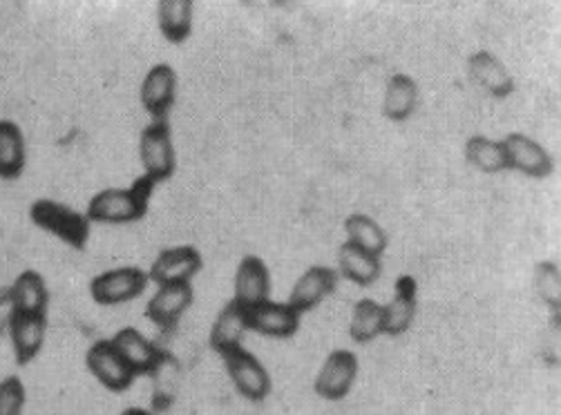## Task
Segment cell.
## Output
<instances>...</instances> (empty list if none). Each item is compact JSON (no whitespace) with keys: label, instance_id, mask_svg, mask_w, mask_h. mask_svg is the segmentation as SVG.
I'll use <instances>...</instances> for the list:
<instances>
[{"label":"cell","instance_id":"cell-6","mask_svg":"<svg viewBox=\"0 0 561 415\" xmlns=\"http://www.w3.org/2000/svg\"><path fill=\"white\" fill-rule=\"evenodd\" d=\"M358 378V358L354 350L339 348L329 353V358L318 371L316 393L329 402H339L350 395L354 382Z\"/></svg>","mask_w":561,"mask_h":415},{"label":"cell","instance_id":"cell-24","mask_svg":"<svg viewBox=\"0 0 561 415\" xmlns=\"http://www.w3.org/2000/svg\"><path fill=\"white\" fill-rule=\"evenodd\" d=\"M25 168V137L14 122H0V176L16 180Z\"/></svg>","mask_w":561,"mask_h":415},{"label":"cell","instance_id":"cell-7","mask_svg":"<svg viewBox=\"0 0 561 415\" xmlns=\"http://www.w3.org/2000/svg\"><path fill=\"white\" fill-rule=\"evenodd\" d=\"M224 365L238 389V393L251 402H262L271 393V376L266 367L255 358L253 353L244 348H236L221 355Z\"/></svg>","mask_w":561,"mask_h":415},{"label":"cell","instance_id":"cell-18","mask_svg":"<svg viewBox=\"0 0 561 415\" xmlns=\"http://www.w3.org/2000/svg\"><path fill=\"white\" fill-rule=\"evenodd\" d=\"M249 331L247 326V307H242L238 300H231L227 307H224L210 328V346L219 355H227L236 348H242L244 333Z\"/></svg>","mask_w":561,"mask_h":415},{"label":"cell","instance_id":"cell-25","mask_svg":"<svg viewBox=\"0 0 561 415\" xmlns=\"http://www.w3.org/2000/svg\"><path fill=\"white\" fill-rule=\"evenodd\" d=\"M345 232L350 237L347 242L360 246L363 251H367V253H371L376 257H380L385 253V249H387V232L382 230V226H378L367 215H360V212L350 215L345 219Z\"/></svg>","mask_w":561,"mask_h":415},{"label":"cell","instance_id":"cell-26","mask_svg":"<svg viewBox=\"0 0 561 415\" xmlns=\"http://www.w3.org/2000/svg\"><path fill=\"white\" fill-rule=\"evenodd\" d=\"M466 159L470 165H474L481 172L494 174L501 170H508L506 150H503L501 141H492L488 137H470L466 143Z\"/></svg>","mask_w":561,"mask_h":415},{"label":"cell","instance_id":"cell-10","mask_svg":"<svg viewBox=\"0 0 561 415\" xmlns=\"http://www.w3.org/2000/svg\"><path fill=\"white\" fill-rule=\"evenodd\" d=\"M202 266L204 262L195 246H175L159 253L148 270V277L159 286L191 281L202 270Z\"/></svg>","mask_w":561,"mask_h":415},{"label":"cell","instance_id":"cell-5","mask_svg":"<svg viewBox=\"0 0 561 415\" xmlns=\"http://www.w3.org/2000/svg\"><path fill=\"white\" fill-rule=\"evenodd\" d=\"M85 367L94 376V380H99V384L115 393L128 391L137 378L110 339H99L88 348Z\"/></svg>","mask_w":561,"mask_h":415},{"label":"cell","instance_id":"cell-28","mask_svg":"<svg viewBox=\"0 0 561 415\" xmlns=\"http://www.w3.org/2000/svg\"><path fill=\"white\" fill-rule=\"evenodd\" d=\"M350 335L358 344H369L382 335V307L374 300H360L354 307Z\"/></svg>","mask_w":561,"mask_h":415},{"label":"cell","instance_id":"cell-16","mask_svg":"<svg viewBox=\"0 0 561 415\" xmlns=\"http://www.w3.org/2000/svg\"><path fill=\"white\" fill-rule=\"evenodd\" d=\"M110 342L115 344L124 362L135 371V376H150L163 353V348H159L154 342H150L141 331L133 326L122 328Z\"/></svg>","mask_w":561,"mask_h":415},{"label":"cell","instance_id":"cell-1","mask_svg":"<svg viewBox=\"0 0 561 415\" xmlns=\"http://www.w3.org/2000/svg\"><path fill=\"white\" fill-rule=\"evenodd\" d=\"M157 182L141 174L130 188H107L96 193L85 210V217L96 223H133L146 217Z\"/></svg>","mask_w":561,"mask_h":415},{"label":"cell","instance_id":"cell-31","mask_svg":"<svg viewBox=\"0 0 561 415\" xmlns=\"http://www.w3.org/2000/svg\"><path fill=\"white\" fill-rule=\"evenodd\" d=\"M122 415H152V411L141 408V406H133V408H126Z\"/></svg>","mask_w":561,"mask_h":415},{"label":"cell","instance_id":"cell-17","mask_svg":"<svg viewBox=\"0 0 561 415\" xmlns=\"http://www.w3.org/2000/svg\"><path fill=\"white\" fill-rule=\"evenodd\" d=\"M271 295V273L266 264L255 257L247 255L236 273V298L242 307H255L266 302Z\"/></svg>","mask_w":561,"mask_h":415},{"label":"cell","instance_id":"cell-22","mask_svg":"<svg viewBox=\"0 0 561 415\" xmlns=\"http://www.w3.org/2000/svg\"><path fill=\"white\" fill-rule=\"evenodd\" d=\"M419 101V88L408 74L391 77L382 99V114L389 122H405L414 114Z\"/></svg>","mask_w":561,"mask_h":415},{"label":"cell","instance_id":"cell-12","mask_svg":"<svg viewBox=\"0 0 561 415\" xmlns=\"http://www.w3.org/2000/svg\"><path fill=\"white\" fill-rule=\"evenodd\" d=\"M178 96V72L168 66L159 64L150 68L141 83V105L154 118L163 122L165 114L171 112Z\"/></svg>","mask_w":561,"mask_h":415},{"label":"cell","instance_id":"cell-9","mask_svg":"<svg viewBox=\"0 0 561 415\" xmlns=\"http://www.w3.org/2000/svg\"><path fill=\"white\" fill-rule=\"evenodd\" d=\"M247 326L266 337H291L300 328V313L287 302H260L255 307H247Z\"/></svg>","mask_w":561,"mask_h":415},{"label":"cell","instance_id":"cell-14","mask_svg":"<svg viewBox=\"0 0 561 415\" xmlns=\"http://www.w3.org/2000/svg\"><path fill=\"white\" fill-rule=\"evenodd\" d=\"M416 315V279L412 275H401L394 286V298L382 307V333L399 337L403 335Z\"/></svg>","mask_w":561,"mask_h":415},{"label":"cell","instance_id":"cell-15","mask_svg":"<svg viewBox=\"0 0 561 415\" xmlns=\"http://www.w3.org/2000/svg\"><path fill=\"white\" fill-rule=\"evenodd\" d=\"M339 270L329 266H311L294 286L289 304L302 315L313 311L327 295H331L339 286Z\"/></svg>","mask_w":561,"mask_h":415},{"label":"cell","instance_id":"cell-13","mask_svg":"<svg viewBox=\"0 0 561 415\" xmlns=\"http://www.w3.org/2000/svg\"><path fill=\"white\" fill-rule=\"evenodd\" d=\"M468 72L472 81L492 99H508L515 92V79L492 51H477L468 58Z\"/></svg>","mask_w":561,"mask_h":415},{"label":"cell","instance_id":"cell-29","mask_svg":"<svg viewBox=\"0 0 561 415\" xmlns=\"http://www.w3.org/2000/svg\"><path fill=\"white\" fill-rule=\"evenodd\" d=\"M535 281H537V290L541 292V298L552 309H559V290H561L559 266L552 262H541L535 270Z\"/></svg>","mask_w":561,"mask_h":415},{"label":"cell","instance_id":"cell-11","mask_svg":"<svg viewBox=\"0 0 561 415\" xmlns=\"http://www.w3.org/2000/svg\"><path fill=\"white\" fill-rule=\"evenodd\" d=\"M503 150H506V161L511 170H519L533 180H543V176L552 174L554 163L552 157L541 148L537 141H533L526 135L511 132L506 139L501 141Z\"/></svg>","mask_w":561,"mask_h":415},{"label":"cell","instance_id":"cell-3","mask_svg":"<svg viewBox=\"0 0 561 415\" xmlns=\"http://www.w3.org/2000/svg\"><path fill=\"white\" fill-rule=\"evenodd\" d=\"M139 157L144 163V174L150 180L165 182L171 180L178 168V154L171 137V126L163 118V122H152L144 128L139 139Z\"/></svg>","mask_w":561,"mask_h":415},{"label":"cell","instance_id":"cell-27","mask_svg":"<svg viewBox=\"0 0 561 415\" xmlns=\"http://www.w3.org/2000/svg\"><path fill=\"white\" fill-rule=\"evenodd\" d=\"M150 378H154V397H152V408L154 411H165L175 400L178 391V378H180V365L173 358L171 353L163 350L157 367L152 369Z\"/></svg>","mask_w":561,"mask_h":415},{"label":"cell","instance_id":"cell-20","mask_svg":"<svg viewBox=\"0 0 561 415\" xmlns=\"http://www.w3.org/2000/svg\"><path fill=\"white\" fill-rule=\"evenodd\" d=\"M10 300H12L14 313L45 315L47 302H49L45 279L36 270L21 273L10 288Z\"/></svg>","mask_w":561,"mask_h":415},{"label":"cell","instance_id":"cell-30","mask_svg":"<svg viewBox=\"0 0 561 415\" xmlns=\"http://www.w3.org/2000/svg\"><path fill=\"white\" fill-rule=\"evenodd\" d=\"M25 406V387L16 376L0 382V415H21Z\"/></svg>","mask_w":561,"mask_h":415},{"label":"cell","instance_id":"cell-4","mask_svg":"<svg viewBox=\"0 0 561 415\" xmlns=\"http://www.w3.org/2000/svg\"><path fill=\"white\" fill-rule=\"evenodd\" d=\"M150 277L137 266H124L96 275L90 284L92 300L101 307H117L137 300L148 288Z\"/></svg>","mask_w":561,"mask_h":415},{"label":"cell","instance_id":"cell-21","mask_svg":"<svg viewBox=\"0 0 561 415\" xmlns=\"http://www.w3.org/2000/svg\"><path fill=\"white\" fill-rule=\"evenodd\" d=\"M193 14L195 3L193 0H161L157 16L159 30L171 43H184L193 32Z\"/></svg>","mask_w":561,"mask_h":415},{"label":"cell","instance_id":"cell-19","mask_svg":"<svg viewBox=\"0 0 561 415\" xmlns=\"http://www.w3.org/2000/svg\"><path fill=\"white\" fill-rule=\"evenodd\" d=\"M45 333H47L45 315H23V313L12 315L10 335H12V346H14L19 365H27L36 358L43 348Z\"/></svg>","mask_w":561,"mask_h":415},{"label":"cell","instance_id":"cell-2","mask_svg":"<svg viewBox=\"0 0 561 415\" xmlns=\"http://www.w3.org/2000/svg\"><path fill=\"white\" fill-rule=\"evenodd\" d=\"M30 217L38 228L56 234L68 246H72L77 251H83L88 246L92 221L85 217V212L72 210V208H68L64 204H56L51 199H38L32 204Z\"/></svg>","mask_w":561,"mask_h":415},{"label":"cell","instance_id":"cell-8","mask_svg":"<svg viewBox=\"0 0 561 415\" xmlns=\"http://www.w3.org/2000/svg\"><path fill=\"white\" fill-rule=\"evenodd\" d=\"M193 304V286L191 281L163 284L146 304V318L161 331H171L178 326L182 315Z\"/></svg>","mask_w":561,"mask_h":415},{"label":"cell","instance_id":"cell-23","mask_svg":"<svg viewBox=\"0 0 561 415\" xmlns=\"http://www.w3.org/2000/svg\"><path fill=\"white\" fill-rule=\"evenodd\" d=\"M339 264H341L343 277H347L350 281H354L358 286H371L382 273L380 257L363 251L360 246H356L352 242H345L341 246Z\"/></svg>","mask_w":561,"mask_h":415}]
</instances>
